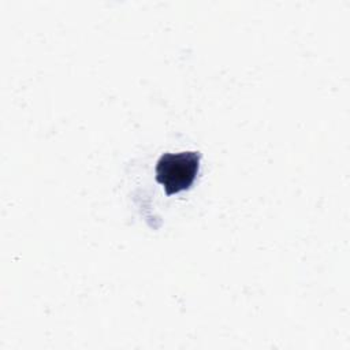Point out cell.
I'll use <instances>...</instances> for the list:
<instances>
[{
    "instance_id": "1",
    "label": "cell",
    "mask_w": 350,
    "mask_h": 350,
    "mask_svg": "<svg viewBox=\"0 0 350 350\" xmlns=\"http://www.w3.org/2000/svg\"><path fill=\"white\" fill-rule=\"evenodd\" d=\"M200 159V152L164 153L156 165V180L168 196L186 190L196 179Z\"/></svg>"
}]
</instances>
